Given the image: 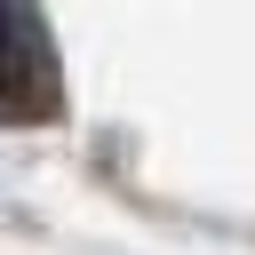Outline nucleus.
<instances>
[{
    "instance_id": "nucleus-1",
    "label": "nucleus",
    "mask_w": 255,
    "mask_h": 255,
    "mask_svg": "<svg viewBox=\"0 0 255 255\" xmlns=\"http://www.w3.org/2000/svg\"><path fill=\"white\" fill-rule=\"evenodd\" d=\"M64 104L56 48L32 0H0V120H48Z\"/></svg>"
}]
</instances>
